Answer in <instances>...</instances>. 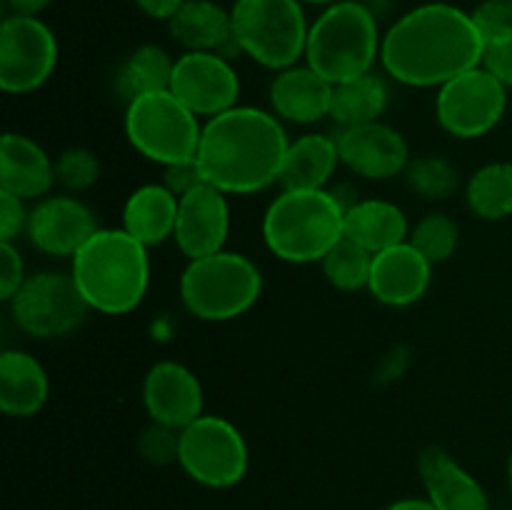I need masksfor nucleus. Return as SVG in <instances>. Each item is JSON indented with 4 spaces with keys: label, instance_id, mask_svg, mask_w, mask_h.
<instances>
[{
    "label": "nucleus",
    "instance_id": "nucleus-1",
    "mask_svg": "<svg viewBox=\"0 0 512 510\" xmlns=\"http://www.w3.org/2000/svg\"><path fill=\"white\" fill-rule=\"evenodd\" d=\"M485 40L473 15L450 3H425L390 25L380 60L390 78L413 88L445 85L483 65Z\"/></svg>",
    "mask_w": 512,
    "mask_h": 510
},
{
    "label": "nucleus",
    "instance_id": "nucleus-2",
    "mask_svg": "<svg viewBox=\"0 0 512 510\" xmlns=\"http://www.w3.org/2000/svg\"><path fill=\"white\" fill-rule=\"evenodd\" d=\"M288 148L275 115L235 105L203 125L195 163L205 183L223 193H258L278 183Z\"/></svg>",
    "mask_w": 512,
    "mask_h": 510
},
{
    "label": "nucleus",
    "instance_id": "nucleus-3",
    "mask_svg": "<svg viewBox=\"0 0 512 510\" xmlns=\"http://www.w3.org/2000/svg\"><path fill=\"white\" fill-rule=\"evenodd\" d=\"M70 275L90 310L125 315L138 308L148 293V245L125 228H100L73 255Z\"/></svg>",
    "mask_w": 512,
    "mask_h": 510
},
{
    "label": "nucleus",
    "instance_id": "nucleus-4",
    "mask_svg": "<svg viewBox=\"0 0 512 510\" xmlns=\"http://www.w3.org/2000/svg\"><path fill=\"white\" fill-rule=\"evenodd\" d=\"M263 238L288 263L323 260L345 238V205L328 190H283L265 210Z\"/></svg>",
    "mask_w": 512,
    "mask_h": 510
},
{
    "label": "nucleus",
    "instance_id": "nucleus-5",
    "mask_svg": "<svg viewBox=\"0 0 512 510\" xmlns=\"http://www.w3.org/2000/svg\"><path fill=\"white\" fill-rule=\"evenodd\" d=\"M380 53L375 15L358 0H335L310 25L305 58L333 85L373 73Z\"/></svg>",
    "mask_w": 512,
    "mask_h": 510
},
{
    "label": "nucleus",
    "instance_id": "nucleus-6",
    "mask_svg": "<svg viewBox=\"0 0 512 510\" xmlns=\"http://www.w3.org/2000/svg\"><path fill=\"white\" fill-rule=\"evenodd\" d=\"M263 275L258 265L240 253L205 255L190 260L180 278V298L200 320H233L248 313L260 298Z\"/></svg>",
    "mask_w": 512,
    "mask_h": 510
},
{
    "label": "nucleus",
    "instance_id": "nucleus-7",
    "mask_svg": "<svg viewBox=\"0 0 512 510\" xmlns=\"http://www.w3.org/2000/svg\"><path fill=\"white\" fill-rule=\"evenodd\" d=\"M233 40L270 70L293 68L308 48L310 25L300 0H235Z\"/></svg>",
    "mask_w": 512,
    "mask_h": 510
},
{
    "label": "nucleus",
    "instance_id": "nucleus-8",
    "mask_svg": "<svg viewBox=\"0 0 512 510\" xmlns=\"http://www.w3.org/2000/svg\"><path fill=\"white\" fill-rule=\"evenodd\" d=\"M125 133L140 155L168 168L198 155L203 128L198 115L180 103L173 90H155L130 100Z\"/></svg>",
    "mask_w": 512,
    "mask_h": 510
},
{
    "label": "nucleus",
    "instance_id": "nucleus-9",
    "mask_svg": "<svg viewBox=\"0 0 512 510\" xmlns=\"http://www.w3.org/2000/svg\"><path fill=\"white\" fill-rule=\"evenodd\" d=\"M243 433L218 415H200L180 430L178 463L205 488H233L248 473Z\"/></svg>",
    "mask_w": 512,
    "mask_h": 510
},
{
    "label": "nucleus",
    "instance_id": "nucleus-10",
    "mask_svg": "<svg viewBox=\"0 0 512 510\" xmlns=\"http://www.w3.org/2000/svg\"><path fill=\"white\" fill-rule=\"evenodd\" d=\"M8 303L15 325L40 340L63 338L73 333L90 310L73 275L55 273V270L25 278V283Z\"/></svg>",
    "mask_w": 512,
    "mask_h": 510
},
{
    "label": "nucleus",
    "instance_id": "nucleus-11",
    "mask_svg": "<svg viewBox=\"0 0 512 510\" xmlns=\"http://www.w3.org/2000/svg\"><path fill=\"white\" fill-rule=\"evenodd\" d=\"M58 63V40L38 15L10 13L0 25V88L23 95L38 90Z\"/></svg>",
    "mask_w": 512,
    "mask_h": 510
},
{
    "label": "nucleus",
    "instance_id": "nucleus-12",
    "mask_svg": "<svg viewBox=\"0 0 512 510\" xmlns=\"http://www.w3.org/2000/svg\"><path fill=\"white\" fill-rule=\"evenodd\" d=\"M508 108V88L483 65L465 70L440 85L435 113L438 123L455 138H480L503 120Z\"/></svg>",
    "mask_w": 512,
    "mask_h": 510
},
{
    "label": "nucleus",
    "instance_id": "nucleus-13",
    "mask_svg": "<svg viewBox=\"0 0 512 510\" xmlns=\"http://www.w3.org/2000/svg\"><path fill=\"white\" fill-rule=\"evenodd\" d=\"M170 90L195 115H215L235 108L240 80L220 53H185L175 60Z\"/></svg>",
    "mask_w": 512,
    "mask_h": 510
},
{
    "label": "nucleus",
    "instance_id": "nucleus-14",
    "mask_svg": "<svg viewBox=\"0 0 512 510\" xmlns=\"http://www.w3.org/2000/svg\"><path fill=\"white\" fill-rule=\"evenodd\" d=\"M228 233L230 208L223 190L203 183L180 198L173 238L190 260L220 253Z\"/></svg>",
    "mask_w": 512,
    "mask_h": 510
},
{
    "label": "nucleus",
    "instance_id": "nucleus-15",
    "mask_svg": "<svg viewBox=\"0 0 512 510\" xmlns=\"http://www.w3.org/2000/svg\"><path fill=\"white\" fill-rule=\"evenodd\" d=\"M335 140H338L340 163H345L363 178H395L410 163L408 143L403 135L380 120L343 128V133Z\"/></svg>",
    "mask_w": 512,
    "mask_h": 510
},
{
    "label": "nucleus",
    "instance_id": "nucleus-16",
    "mask_svg": "<svg viewBox=\"0 0 512 510\" xmlns=\"http://www.w3.org/2000/svg\"><path fill=\"white\" fill-rule=\"evenodd\" d=\"M93 210L70 195H50L33 208L28 218V238L38 250L48 255L73 258L95 233Z\"/></svg>",
    "mask_w": 512,
    "mask_h": 510
},
{
    "label": "nucleus",
    "instance_id": "nucleus-17",
    "mask_svg": "<svg viewBox=\"0 0 512 510\" xmlns=\"http://www.w3.org/2000/svg\"><path fill=\"white\" fill-rule=\"evenodd\" d=\"M143 403L153 423L183 430L203 415V385L185 365L163 360L145 375Z\"/></svg>",
    "mask_w": 512,
    "mask_h": 510
},
{
    "label": "nucleus",
    "instance_id": "nucleus-18",
    "mask_svg": "<svg viewBox=\"0 0 512 510\" xmlns=\"http://www.w3.org/2000/svg\"><path fill=\"white\" fill-rule=\"evenodd\" d=\"M433 263L410 240L373 255L368 288L380 303L405 308L425 295Z\"/></svg>",
    "mask_w": 512,
    "mask_h": 510
},
{
    "label": "nucleus",
    "instance_id": "nucleus-19",
    "mask_svg": "<svg viewBox=\"0 0 512 510\" xmlns=\"http://www.w3.org/2000/svg\"><path fill=\"white\" fill-rule=\"evenodd\" d=\"M428 500L438 510H490L483 485L443 448H425L418 458Z\"/></svg>",
    "mask_w": 512,
    "mask_h": 510
},
{
    "label": "nucleus",
    "instance_id": "nucleus-20",
    "mask_svg": "<svg viewBox=\"0 0 512 510\" xmlns=\"http://www.w3.org/2000/svg\"><path fill=\"white\" fill-rule=\"evenodd\" d=\"M333 88L335 85L315 73L310 65H293L280 70L270 83V103L275 115L290 123H318L320 118L330 115Z\"/></svg>",
    "mask_w": 512,
    "mask_h": 510
},
{
    "label": "nucleus",
    "instance_id": "nucleus-21",
    "mask_svg": "<svg viewBox=\"0 0 512 510\" xmlns=\"http://www.w3.org/2000/svg\"><path fill=\"white\" fill-rule=\"evenodd\" d=\"M55 183V163L33 138L5 133L0 140V190L23 200L40 198Z\"/></svg>",
    "mask_w": 512,
    "mask_h": 510
},
{
    "label": "nucleus",
    "instance_id": "nucleus-22",
    "mask_svg": "<svg viewBox=\"0 0 512 510\" xmlns=\"http://www.w3.org/2000/svg\"><path fill=\"white\" fill-rule=\"evenodd\" d=\"M50 393L45 368L23 350L0 355V410L13 418H30L45 405Z\"/></svg>",
    "mask_w": 512,
    "mask_h": 510
},
{
    "label": "nucleus",
    "instance_id": "nucleus-23",
    "mask_svg": "<svg viewBox=\"0 0 512 510\" xmlns=\"http://www.w3.org/2000/svg\"><path fill=\"white\" fill-rule=\"evenodd\" d=\"M168 25L185 53H218L235 43L233 18L213 0H185Z\"/></svg>",
    "mask_w": 512,
    "mask_h": 510
},
{
    "label": "nucleus",
    "instance_id": "nucleus-24",
    "mask_svg": "<svg viewBox=\"0 0 512 510\" xmlns=\"http://www.w3.org/2000/svg\"><path fill=\"white\" fill-rule=\"evenodd\" d=\"M345 238L358 243L368 253H383L408 238V218L388 200H358L345 208Z\"/></svg>",
    "mask_w": 512,
    "mask_h": 510
},
{
    "label": "nucleus",
    "instance_id": "nucleus-25",
    "mask_svg": "<svg viewBox=\"0 0 512 510\" xmlns=\"http://www.w3.org/2000/svg\"><path fill=\"white\" fill-rule=\"evenodd\" d=\"M180 198L165 185H143L128 198L123 228L143 245H158L175 233Z\"/></svg>",
    "mask_w": 512,
    "mask_h": 510
},
{
    "label": "nucleus",
    "instance_id": "nucleus-26",
    "mask_svg": "<svg viewBox=\"0 0 512 510\" xmlns=\"http://www.w3.org/2000/svg\"><path fill=\"white\" fill-rule=\"evenodd\" d=\"M338 163V140L318 133L303 135L290 143L278 183L283 190H323Z\"/></svg>",
    "mask_w": 512,
    "mask_h": 510
},
{
    "label": "nucleus",
    "instance_id": "nucleus-27",
    "mask_svg": "<svg viewBox=\"0 0 512 510\" xmlns=\"http://www.w3.org/2000/svg\"><path fill=\"white\" fill-rule=\"evenodd\" d=\"M385 108H388V85L375 73L360 75V78L348 80V83H340L333 88L330 115L343 128L373 123V120L383 115Z\"/></svg>",
    "mask_w": 512,
    "mask_h": 510
},
{
    "label": "nucleus",
    "instance_id": "nucleus-28",
    "mask_svg": "<svg viewBox=\"0 0 512 510\" xmlns=\"http://www.w3.org/2000/svg\"><path fill=\"white\" fill-rule=\"evenodd\" d=\"M175 60L165 53L160 45H140L125 58L118 70V93L125 100H135L138 95L155 93V90H170Z\"/></svg>",
    "mask_w": 512,
    "mask_h": 510
},
{
    "label": "nucleus",
    "instance_id": "nucleus-29",
    "mask_svg": "<svg viewBox=\"0 0 512 510\" xmlns=\"http://www.w3.org/2000/svg\"><path fill=\"white\" fill-rule=\"evenodd\" d=\"M470 210L483 220L512 215V163H488L475 170L465 188Z\"/></svg>",
    "mask_w": 512,
    "mask_h": 510
},
{
    "label": "nucleus",
    "instance_id": "nucleus-30",
    "mask_svg": "<svg viewBox=\"0 0 512 510\" xmlns=\"http://www.w3.org/2000/svg\"><path fill=\"white\" fill-rule=\"evenodd\" d=\"M323 273L328 283L338 290H360L368 285L373 253L360 248L350 238H343L323 260Z\"/></svg>",
    "mask_w": 512,
    "mask_h": 510
},
{
    "label": "nucleus",
    "instance_id": "nucleus-31",
    "mask_svg": "<svg viewBox=\"0 0 512 510\" xmlns=\"http://www.w3.org/2000/svg\"><path fill=\"white\" fill-rule=\"evenodd\" d=\"M410 190L428 200H445L458 190L460 178L453 163L440 155H425V158L410 160L405 168Z\"/></svg>",
    "mask_w": 512,
    "mask_h": 510
},
{
    "label": "nucleus",
    "instance_id": "nucleus-32",
    "mask_svg": "<svg viewBox=\"0 0 512 510\" xmlns=\"http://www.w3.org/2000/svg\"><path fill=\"white\" fill-rule=\"evenodd\" d=\"M410 243L430 260V263H443L458 250L460 228L450 215L433 213L420 220L410 233Z\"/></svg>",
    "mask_w": 512,
    "mask_h": 510
},
{
    "label": "nucleus",
    "instance_id": "nucleus-33",
    "mask_svg": "<svg viewBox=\"0 0 512 510\" xmlns=\"http://www.w3.org/2000/svg\"><path fill=\"white\" fill-rule=\"evenodd\" d=\"M100 178V160L85 148H70L55 163V180L65 190H88Z\"/></svg>",
    "mask_w": 512,
    "mask_h": 510
},
{
    "label": "nucleus",
    "instance_id": "nucleus-34",
    "mask_svg": "<svg viewBox=\"0 0 512 510\" xmlns=\"http://www.w3.org/2000/svg\"><path fill=\"white\" fill-rule=\"evenodd\" d=\"M475 28L483 35L485 45L498 43L512 35V0H483L473 10Z\"/></svg>",
    "mask_w": 512,
    "mask_h": 510
},
{
    "label": "nucleus",
    "instance_id": "nucleus-35",
    "mask_svg": "<svg viewBox=\"0 0 512 510\" xmlns=\"http://www.w3.org/2000/svg\"><path fill=\"white\" fill-rule=\"evenodd\" d=\"M138 448L140 455L145 460H150V463H173V460H178L180 453V430L153 423L150 428L143 430V435L138 440Z\"/></svg>",
    "mask_w": 512,
    "mask_h": 510
},
{
    "label": "nucleus",
    "instance_id": "nucleus-36",
    "mask_svg": "<svg viewBox=\"0 0 512 510\" xmlns=\"http://www.w3.org/2000/svg\"><path fill=\"white\" fill-rule=\"evenodd\" d=\"M25 283V265L13 243H0V298L10 300Z\"/></svg>",
    "mask_w": 512,
    "mask_h": 510
},
{
    "label": "nucleus",
    "instance_id": "nucleus-37",
    "mask_svg": "<svg viewBox=\"0 0 512 510\" xmlns=\"http://www.w3.org/2000/svg\"><path fill=\"white\" fill-rule=\"evenodd\" d=\"M28 218L23 208V198L0 190V240L3 243H13L20 235V230L28 228Z\"/></svg>",
    "mask_w": 512,
    "mask_h": 510
},
{
    "label": "nucleus",
    "instance_id": "nucleus-38",
    "mask_svg": "<svg viewBox=\"0 0 512 510\" xmlns=\"http://www.w3.org/2000/svg\"><path fill=\"white\" fill-rule=\"evenodd\" d=\"M483 68L500 80L505 88H512V35L498 43L485 45Z\"/></svg>",
    "mask_w": 512,
    "mask_h": 510
},
{
    "label": "nucleus",
    "instance_id": "nucleus-39",
    "mask_svg": "<svg viewBox=\"0 0 512 510\" xmlns=\"http://www.w3.org/2000/svg\"><path fill=\"white\" fill-rule=\"evenodd\" d=\"M203 175H200V168L198 163L193 160H185V163H175V165H168L165 168V188L173 190L178 198H183L185 193H190V190H195L198 185H203Z\"/></svg>",
    "mask_w": 512,
    "mask_h": 510
},
{
    "label": "nucleus",
    "instance_id": "nucleus-40",
    "mask_svg": "<svg viewBox=\"0 0 512 510\" xmlns=\"http://www.w3.org/2000/svg\"><path fill=\"white\" fill-rule=\"evenodd\" d=\"M148 18L155 20H170L180 10L185 0H133Z\"/></svg>",
    "mask_w": 512,
    "mask_h": 510
},
{
    "label": "nucleus",
    "instance_id": "nucleus-41",
    "mask_svg": "<svg viewBox=\"0 0 512 510\" xmlns=\"http://www.w3.org/2000/svg\"><path fill=\"white\" fill-rule=\"evenodd\" d=\"M15 15H38L50 5V0H5Z\"/></svg>",
    "mask_w": 512,
    "mask_h": 510
},
{
    "label": "nucleus",
    "instance_id": "nucleus-42",
    "mask_svg": "<svg viewBox=\"0 0 512 510\" xmlns=\"http://www.w3.org/2000/svg\"><path fill=\"white\" fill-rule=\"evenodd\" d=\"M385 510H438L430 500H420V498H408V500H398V503L388 505Z\"/></svg>",
    "mask_w": 512,
    "mask_h": 510
},
{
    "label": "nucleus",
    "instance_id": "nucleus-43",
    "mask_svg": "<svg viewBox=\"0 0 512 510\" xmlns=\"http://www.w3.org/2000/svg\"><path fill=\"white\" fill-rule=\"evenodd\" d=\"M508 485H510V493H512V453L508 458Z\"/></svg>",
    "mask_w": 512,
    "mask_h": 510
},
{
    "label": "nucleus",
    "instance_id": "nucleus-44",
    "mask_svg": "<svg viewBox=\"0 0 512 510\" xmlns=\"http://www.w3.org/2000/svg\"><path fill=\"white\" fill-rule=\"evenodd\" d=\"M300 3H335V0H300Z\"/></svg>",
    "mask_w": 512,
    "mask_h": 510
}]
</instances>
